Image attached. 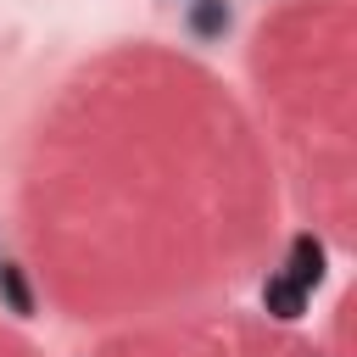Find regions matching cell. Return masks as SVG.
Wrapping results in <instances>:
<instances>
[{
  "label": "cell",
  "instance_id": "6da1fadb",
  "mask_svg": "<svg viewBox=\"0 0 357 357\" xmlns=\"http://www.w3.org/2000/svg\"><path fill=\"white\" fill-rule=\"evenodd\" d=\"M318 273H324V245H318L312 234H296V245H290V273H284V279H296V284L307 290V284H318Z\"/></svg>",
  "mask_w": 357,
  "mask_h": 357
},
{
  "label": "cell",
  "instance_id": "7a4b0ae2",
  "mask_svg": "<svg viewBox=\"0 0 357 357\" xmlns=\"http://www.w3.org/2000/svg\"><path fill=\"white\" fill-rule=\"evenodd\" d=\"M262 301H268V312H279V318H296L301 307H307V290L296 284V279H268V290H262Z\"/></svg>",
  "mask_w": 357,
  "mask_h": 357
},
{
  "label": "cell",
  "instance_id": "3957f363",
  "mask_svg": "<svg viewBox=\"0 0 357 357\" xmlns=\"http://www.w3.org/2000/svg\"><path fill=\"white\" fill-rule=\"evenodd\" d=\"M0 290H6L11 312H33V301H28V284H22V273H17V268H0Z\"/></svg>",
  "mask_w": 357,
  "mask_h": 357
}]
</instances>
